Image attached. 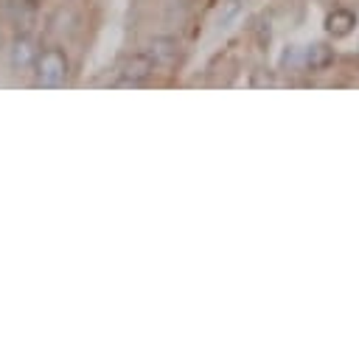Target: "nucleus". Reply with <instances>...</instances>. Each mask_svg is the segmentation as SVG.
Masks as SVG:
<instances>
[{
    "instance_id": "f257e3e1",
    "label": "nucleus",
    "mask_w": 359,
    "mask_h": 356,
    "mask_svg": "<svg viewBox=\"0 0 359 356\" xmlns=\"http://www.w3.org/2000/svg\"><path fill=\"white\" fill-rule=\"evenodd\" d=\"M67 81V56L62 48H45L36 59V84L39 87H62Z\"/></svg>"
},
{
    "instance_id": "f03ea898",
    "label": "nucleus",
    "mask_w": 359,
    "mask_h": 356,
    "mask_svg": "<svg viewBox=\"0 0 359 356\" xmlns=\"http://www.w3.org/2000/svg\"><path fill=\"white\" fill-rule=\"evenodd\" d=\"M154 70H157L154 59H151L146 50H137V53H132V56L126 59V64L121 67L118 84H121V87H137V84H143Z\"/></svg>"
},
{
    "instance_id": "7ed1b4c3",
    "label": "nucleus",
    "mask_w": 359,
    "mask_h": 356,
    "mask_svg": "<svg viewBox=\"0 0 359 356\" xmlns=\"http://www.w3.org/2000/svg\"><path fill=\"white\" fill-rule=\"evenodd\" d=\"M36 59H39V53H36L34 39H31L28 34L14 36V42H11V48H8V62H11V67H14L17 73H28V70L36 64Z\"/></svg>"
},
{
    "instance_id": "20e7f679",
    "label": "nucleus",
    "mask_w": 359,
    "mask_h": 356,
    "mask_svg": "<svg viewBox=\"0 0 359 356\" xmlns=\"http://www.w3.org/2000/svg\"><path fill=\"white\" fill-rule=\"evenodd\" d=\"M143 50L154 59L157 67H168V64H174L177 56H180V42H177L174 36H154V39H149V45H146Z\"/></svg>"
},
{
    "instance_id": "39448f33",
    "label": "nucleus",
    "mask_w": 359,
    "mask_h": 356,
    "mask_svg": "<svg viewBox=\"0 0 359 356\" xmlns=\"http://www.w3.org/2000/svg\"><path fill=\"white\" fill-rule=\"evenodd\" d=\"M6 8H8L11 22H14L22 34H25V31L34 25V20H36V0H8Z\"/></svg>"
},
{
    "instance_id": "423d86ee",
    "label": "nucleus",
    "mask_w": 359,
    "mask_h": 356,
    "mask_svg": "<svg viewBox=\"0 0 359 356\" xmlns=\"http://www.w3.org/2000/svg\"><path fill=\"white\" fill-rule=\"evenodd\" d=\"M331 48H325V45H311L309 50H306V64L311 67V70H320V67H325L328 62H331Z\"/></svg>"
},
{
    "instance_id": "0eeeda50",
    "label": "nucleus",
    "mask_w": 359,
    "mask_h": 356,
    "mask_svg": "<svg viewBox=\"0 0 359 356\" xmlns=\"http://www.w3.org/2000/svg\"><path fill=\"white\" fill-rule=\"evenodd\" d=\"M351 25H353V17L348 14V11H334L331 17H328V28H331V34H348L351 31Z\"/></svg>"
},
{
    "instance_id": "6e6552de",
    "label": "nucleus",
    "mask_w": 359,
    "mask_h": 356,
    "mask_svg": "<svg viewBox=\"0 0 359 356\" xmlns=\"http://www.w3.org/2000/svg\"><path fill=\"white\" fill-rule=\"evenodd\" d=\"M174 6H180V8H188V6H194V0H174Z\"/></svg>"
}]
</instances>
